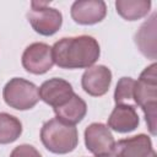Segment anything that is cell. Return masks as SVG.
<instances>
[{"mask_svg": "<svg viewBox=\"0 0 157 157\" xmlns=\"http://www.w3.org/2000/svg\"><path fill=\"white\" fill-rule=\"evenodd\" d=\"M27 18L32 28L42 36H52L56 33L63 23L61 12L54 7H49L48 1H32Z\"/></svg>", "mask_w": 157, "mask_h": 157, "instance_id": "cell-5", "label": "cell"}, {"mask_svg": "<svg viewBox=\"0 0 157 157\" xmlns=\"http://www.w3.org/2000/svg\"><path fill=\"white\" fill-rule=\"evenodd\" d=\"M54 63L63 69L91 67L99 58L98 42L91 36L66 37L52 47Z\"/></svg>", "mask_w": 157, "mask_h": 157, "instance_id": "cell-1", "label": "cell"}, {"mask_svg": "<svg viewBox=\"0 0 157 157\" xmlns=\"http://www.w3.org/2000/svg\"><path fill=\"white\" fill-rule=\"evenodd\" d=\"M101 157H118L115 153H109V155H105V156H101Z\"/></svg>", "mask_w": 157, "mask_h": 157, "instance_id": "cell-19", "label": "cell"}, {"mask_svg": "<svg viewBox=\"0 0 157 157\" xmlns=\"http://www.w3.org/2000/svg\"><path fill=\"white\" fill-rule=\"evenodd\" d=\"M117 12L126 21H136L145 17L150 9V0H117L115 1Z\"/></svg>", "mask_w": 157, "mask_h": 157, "instance_id": "cell-15", "label": "cell"}, {"mask_svg": "<svg viewBox=\"0 0 157 157\" xmlns=\"http://www.w3.org/2000/svg\"><path fill=\"white\" fill-rule=\"evenodd\" d=\"M148 157H156V152H155V151H152V153H151Z\"/></svg>", "mask_w": 157, "mask_h": 157, "instance_id": "cell-20", "label": "cell"}, {"mask_svg": "<svg viewBox=\"0 0 157 157\" xmlns=\"http://www.w3.org/2000/svg\"><path fill=\"white\" fill-rule=\"evenodd\" d=\"M22 132L21 121L7 113H0V144L6 145L16 141Z\"/></svg>", "mask_w": 157, "mask_h": 157, "instance_id": "cell-16", "label": "cell"}, {"mask_svg": "<svg viewBox=\"0 0 157 157\" xmlns=\"http://www.w3.org/2000/svg\"><path fill=\"white\" fill-rule=\"evenodd\" d=\"M40 140L48 151L58 155H65L75 150L77 146V129L75 125L66 124L58 118H54L43 124Z\"/></svg>", "mask_w": 157, "mask_h": 157, "instance_id": "cell-3", "label": "cell"}, {"mask_svg": "<svg viewBox=\"0 0 157 157\" xmlns=\"http://www.w3.org/2000/svg\"><path fill=\"white\" fill-rule=\"evenodd\" d=\"M10 157H42L40 153L31 145H20L15 147Z\"/></svg>", "mask_w": 157, "mask_h": 157, "instance_id": "cell-18", "label": "cell"}, {"mask_svg": "<svg viewBox=\"0 0 157 157\" xmlns=\"http://www.w3.org/2000/svg\"><path fill=\"white\" fill-rule=\"evenodd\" d=\"M112 82V72L104 65H94L88 67L81 78L82 88L93 97L103 96L108 92Z\"/></svg>", "mask_w": 157, "mask_h": 157, "instance_id": "cell-8", "label": "cell"}, {"mask_svg": "<svg viewBox=\"0 0 157 157\" xmlns=\"http://www.w3.org/2000/svg\"><path fill=\"white\" fill-rule=\"evenodd\" d=\"M85 145L91 153L101 157L114 152L115 140L107 125L92 123L85 130Z\"/></svg>", "mask_w": 157, "mask_h": 157, "instance_id": "cell-7", "label": "cell"}, {"mask_svg": "<svg viewBox=\"0 0 157 157\" xmlns=\"http://www.w3.org/2000/svg\"><path fill=\"white\" fill-rule=\"evenodd\" d=\"M152 151L151 139L145 134H139L115 142L113 153L118 157H148Z\"/></svg>", "mask_w": 157, "mask_h": 157, "instance_id": "cell-11", "label": "cell"}, {"mask_svg": "<svg viewBox=\"0 0 157 157\" xmlns=\"http://www.w3.org/2000/svg\"><path fill=\"white\" fill-rule=\"evenodd\" d=\"M156 13L152 15L150 21L145 22L139 32L135 36V43L139 47L140 52L145 56L151 59L156 58V40H155V29H156Z\"/></svg>", "mask_w": 157, "mask_h": 157, "instance_id": "cell-14", "label": "cell"}, {"mask_svg": "<svg viewBox=\"0 0 157 157\" xmlns=\"http://www.w3.org/2000/svg\"><path fill=\"white\" fill-rule=\"evenodd\" d=\"M54 65L52 47L45 43H32L22 54V66L31 74L42 75Z\"/></svg>", "mask_w": 157, "mask_h": 157, "instance_id": "cell-6", "label": "cell"}, {"mask_svg": "<svg viewBox=\"0 0 157 157\" xmlns=\"http://www.w3.org/2000/svg\"><path fill=\"white\" fill-rule=\"evenodd\" d=\"M38 93L39 99L52 105L53 108L63 105L74 96L71 85L67 81L59 77L44 81L38 88Z\"/></svg>", "mask_w": 157, "mask_h": 157, "instance_id": "cell-9", "label": "cell"}, {"mask_svg": "<svg viewBox=\"0 0 157 157\" xmlns=\"http://www.w3.org/2000/svg\"><path fill=\"white\" fill-rule=\"evenodd\" d=\"M157 65L153 63L147 66L135 81L134 103L137 104L145 114L148 130L156 135V108H157Z\"/></svg>", "mask_w": 157, "mask_h": 157, "instance_id": "cell-2", "label": "cell"}, {"mask_svg": "<svg viewBox=\"0 0 157 157\" xmlns=\"http://www.w3.org/2000/svg\"><path fill=\"white\" fill-rule=\"evenodd\" d=\"M107 13L105 2L102 0H78L71 6V17L80 25L101 22Z\"/></svg>", "mask_w": 157, "mask_h": 157, "instance_id": "cell-10", "label": "cell"}, {"mask_svg": "<svg viewBox=\"0 0 157 157\" xmlns=\"http://www.w3.org/2000/svg\"><path fill=\"white\" fill-rule=\"evenodd\" d=\"M134 86L135 80L131 77H121L115 87L114 101L117 104H129L134 101Z\"/></svg>", "mask_w": 157, "mask_h": 157, "instance_id": "cell-17", "label": "cell"}, {"mask_svg": "<svg viewBox=\"0 0 157 157\" xmlns=\"http://www.w3.org/2000/svg\"><path fill=\"white\" fill-rule=\"evenodd\" d=\"M2 97L7 105L18 110L31 109L39 101L37 86L21 77H13L5 85Z\"/></svg>", "mask_w": 157, "mask_h": 157, "instance_id": "cell-4", "label": "cell"}, {"mask_svg": "<svg viewBox=\"0 0 157 157\" xmlns=\"http://www.w3.org/2000/svg\"><path fill=\"white\" fill-rule=\"evenodd\" d=\"M54 113L59 120L70 125H75L85 118L87 113V105L81 97L74 93V96L66 103L54 108Z\"/></svg>", "mask_w": 157, "mask_h": 157, "instance_id": "cell-13", "label": "cell"}, {"mask_svg": "<svg viewBox=\"0 0 157 157\" xmlns=\"http://www.w3.org/2000/svg\"><path fill=\"white\" fill-rule=\"evenodd\" d=\"M139 123L137 112L131 104H117L108 118V128L123 134L134 131Z\"/></svg>", "mask_w": 157, "mask_h": 157, "instance_id": "cell-12", "label": "cell"}]
</instances>
